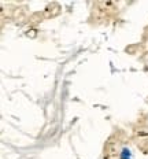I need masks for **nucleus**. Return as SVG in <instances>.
Instances as JSON below:
<instances>
[{"mask_svg": "<svg viewBox=\"0 0 148 159\" xmlns=\"http://www.w3.org/2000/svg\"><path fill=\"white\" fill-rule=\"evenodd\" d=\"M121 156H122V159H130V152H129V150L125 148V150L122 151V155Z\"/></svg>", "mask_w": 148, "mask_h": 159, "instance_id": "1", "label": "nucleus"}]
</instances>
